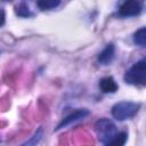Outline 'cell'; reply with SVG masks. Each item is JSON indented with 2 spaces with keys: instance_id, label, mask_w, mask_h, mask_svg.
I'll return each instance as SVG.
<instances>
[{
  "instance_id": "obj_1",
  "label": "cell",
  "mask_w": 146,
  "mask_h": 146,
  "mask_svg": "<svg viewBox=\"0 0 146 146\" xmlns=\"http://www.w3.org/2000/svg\"><path fill=\"white\" fill-rule=\"evenodd\" d=\"M124 80L127 83L135 86H144L146 83V60L140 59L133 64L125 73Z\"/></svg>"
},
{
  "instance_id": "obj_2",
  "label": "cell",
  "mask_w": 146,
  "mask_h": 146,
  "mask_svg": "<svg viewBox=\"0 0 146 146\" xmlns=\"http://www.w3.org/2000/svg\"><path fill=\"white\" fill-rule=\"evenodd\" d=\"M139 107L140 104L133 102H120L112 107V115L117 121H125L133 117L137 114Z\"/></svg>"
},
{
  "instance_id": "obj_3",
  "label": "cell",
  "mask_w": 146,
  "mask_h": 146,
  "mask_svg": "<svg viewBox=\"0 0 146 146\" xmlns=\"http://www.w3.org/2000/svg\"><path fill=\"white\" fill-rule=\"evenodd\" d=\"M96 132L100 143L108 145L117 133L116 127L107 119H100L96 122Z\"/></svg>"
},
{
  "instance_id": "obj_4",
  "label": "cell",
  "mask_w": 146,
  "mask_h": 146,
  "mask_svg": "<svg viewBox=\"0 0 146 146\" xmlns=\"http://www.w3.org/2000/svg\"><path fill=\"white\" fill-rule=\"evenodd\" d=\"M143 7H144V0H127L120 7L119 14L120 16L123 17L137 16L141 13Z\"/></svg>"
},
{
  "instance_id": "obj_5",
  "label": "cell",
  "mask_w": 146,
  "mask_h": 146,
  "mask_svg": "<svg viewBox=\"0 0 146 146\" xmlns=\"http://www.w3.org/2000/svg\"><path fill=\"white\" fill-rule=\"evenodd\" d=\"M88 114H89V112H88L87 110H78V111L73 112L72 114H70L68 116H66V117L57 125L56 130H59V129H62V128H64V127H67L68 124H71V123H73V122H76V121H79V120L86 117Z\"/></svg>"
},
{
  "instance_id": "obj_6",
  "label": "cell",
  "mask_w": 146,
  "mask_h": 146,
  "mask_svg": "<svg viewBox=\"0 0 146 146\" xmlns=\"http://www.w3.org/2000/svg\"><path fill=\"white\" fill-rule=\"evenodd\" d=\"M114 52H115V49H114V46L112 43L107 44L105 47V49L99 54L98 56V62L100 64H104V65H107L108 63L112 62V59L114 58Z\"/></svg>"
},
{
  "instance_id": "obj_7",
  "label": "cell",
  "mask_w": 146,
  "mask_h": 146,
  "mask_svg": "<svg viewBox=\"0 0 146 146\" xmlns=\"http://www.w3.org/2000/svg\"><path fill=\"white\" fill-rule=\"evenodd\" d=\"M99 88L102 89L103 92H115L117 90V84L116 82L114 81L113 78L111 76H107V78H103L100 81H99Z\"/></svg>"
},
{
  "instance_id": "obj_8",
  "label": "cell",
  "mask_w": 146,
  "mask_h": 146,
  "mask_svg": "<svg viewBox=\"0 0 146 146\" xmlns=\"http://www.w3.org/2000/svg\"><path fill=\"white\" fill-rule=\"evenodd\" d=\"M133 41L140 47L146 46V27H140L133 35Z\"/></svg>"
},
{
  "instance_id": "obj_9",
  "label": "cell",
  "mask_w": 146,
  "mask_h": 146,
  "mask_svg": "<svg viewBox=\"0 0 146 146\" xmlns=\"http://www.w3.org/2000/svg\"><path fill=\"white\" fill-rule=\"evenodd\" d=\"M60 0H36L38 7L40 9L47 10V9H52L59 5Z\"/></svg>"
},
{
  "instance_id": "obj_10",
  "label": "cell",
  "mask_w": 146,
  "mask_h": 146,
  "mask_svg": "<svg viewBox=\"0 0 146 146\" xmlns=\"http://www.w3.org/2000/svg\"><path fill=\"white\" fill-rule=\"evenodd\" d=\"M127 141V133L125 132H120V133H116L115 137L110 141L108 145H124Z\"/></svg>"
},
{
  "instance_id": "obj_11",
  "label": "cell",
  "mask_w": 146,
  "mask_h": 146,
  "mask_svg": "<svg viewBox=\"0 0 146 146\" xmlns=\"http://www.w3.org/2000/svg\"><path fill=\"white\" fill-rule=\"evenodd\" d=\"M41 137H42V129H39V130L35 132V135L33 136V138L30 139L29 141H26L25 144H26V145H35V144L41 139Z\"/></svg>"
},
{
  "instance_id": "obj_12",
  "label": "cell",
  "mask_w": 146,
  "mask_h": 146,
  "mask_svg": "<svg viewBox=\"0 0 146 146\" xmlns=\"http://www.w3.org/2000/svg\"><path fill=\"white\" fill-rule=\"evenodd\" d=\"M17 14L19 16H29L30 11H29V8L25 5H21L19 7H17Z\"/></svg>"
},
{
  "instance_id": "obj_13",
  "label": "cell",
  "mask_w": 146,
  "mask_h": 146,
  "mask_svg": "<svg viewBox=\"0 0 146 146\" xmlns=\"http://www.w3.org/2000/svg\"><path fill=\"white\" fill-rule=\"evenodd\" d=\"M3 23H5V13L0 9V26H1Z\"/></svg>"
}]
</instances>
